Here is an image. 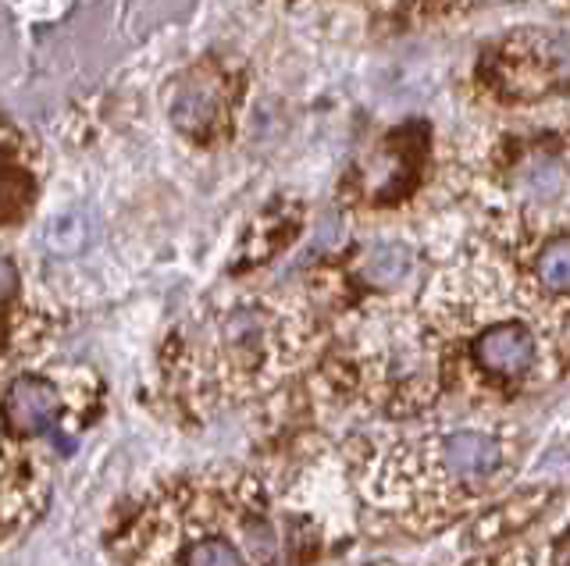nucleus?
Masks as SVG:
<instances>
[{"instance_id": "nucleus-1", "label": "nucleus", "mask_w": 570, "mask_h": 566, "mask_svg": "<svg viewBox=\"0 0 570 566\" xmlns=\"http://www.w3.org/2000/svg\"><path fill=\"white\" fill-rule=\"evenodd\" d=\"M481 79L503 100H539L570 82V37L549 29L513 32L481 61Z\"/></svg>"}, {"instance_id": "nucleus-2", "label": "nucleus", "mask_w": 570, "mask_h": 566, "mask_svg": "<svg viewBox=\"0 0 570 566\" xmlns=\"http://www.w3.org/2000/svg\"><path fill=\"white\" fill-rule=\"evenodd\" d=\"M228 115V93L222 76H189L178 86L175 103H171V126L189 136V139H210L222 129V121Z\"/></svg>"}, {"instance_id": "nucleus-3", "label": "nucleus", "mask_w": 570, "mask_h": 566, "mask_svg": "<svg viewBox=\"0 0 570 566\" xmlns=\"http://www.w3.org/2000/svg\"><path fill=\"white\" fill-rule=\"evenodd\" d=\"M474 364L485 370L489 378H521L524 370L534 367V357H539V342L524 325H492L474 339L471 346Z\"/></svg>"}, {"instance_id": "nucleus-4", "label": "nucleus", "mask_w": 570, "mask_h": 566, "mask_svg": "<svg viewBox=\"0 0 570 566\" xmlns=\"http://www.w3.org/2000/svg\"><path fill=\"white\" fill-rule=\"evenodd\" d=\"M58 410H61L58 388H53L47 378L22 375L8 385L4 420H8L11 435H43L47 428H53Z\"/></svg>"}, {"instance_id": "nucleus-5", "label": "nucleus", "mask_w": 570, "mask_h": 566, "mask_svg": "<svg viewBox=\"0 0 570 566\" xmlns=\"http://www.w3.org/2000/svg\"><path fill=\"white\" fill-rule=\"evenodd\" d=\"M503 464V446L492 435L456 431L442 441V467L453 481H485Z\"/></svg>"}, {"instance_id": "nucleus-6", "label": "nucleus", "mask_w": 570, "mask_h": 566, "mask_svg": "<svg viewBox=\"0 0 570 566\" xmlns=\"http://www.w3.org/2000/svg\"><path fill=\"white\" fill-rule=\"evenodd\" d=\"M410 268H414V254L406 242H379L364 257V278L371 286H396L400 278L410 275Z\"/></svg>"}, {"instance_id": "nucleus-7", "label": "nucleus", "mask_w": 570, "mask_h": 566, "mask_svg": "<svg viewBox=\"0 0 570 566\" xmlns=\"http://www.w3.org/2000/svg\"><path fill=\"white\" fill-rule=\"evenodd\" d=\"M94 239V218L86 210H68V215H58L43 232V242L50 254H79L82 246Z\"/></svg>"}, {"instance_id": "nucleus-8", "label": "nucleus", "mask_w": 570, "mask_h": 566, "mask_svg": "<svg viewBox=\"0 0 570 566\" xmlns=\"http://www.w3.org/2000/svg\"><path fill=\"white\" fill-rule=\"evenodd\" d=\"M534 278H539L546 292H570V239H557L546 246L539 260H534Z\"/></svg>"}, {"instance_id": "nucleus-9", "label": "nucleus", "mask_w": 570, "mask_h": 566, "mask_svg": "<svg viewBox=\"0 0 570 566\" xmlns=\"http://www.w3.org/2000/svg\"><path fill=\"white\" fill-rule=\"evenodd\" d=\"M32 203V179L26 175V168L14 165V157L8 150V165H4V221L14 225L26 215Z\"/></svg>"}, {"instance_id": "nucleus-10", "label": "nucleus", "mask_w": 570, "mask_h": 566, "mask_svg": "<svg viewBox=\"0 0 570 566\" xmlns=\"http://www.w3.org/2000/svg\"><path fill=\"white\" fill-rule=\"evenodd\" d=\"M186 566H243V556L228 538H204L186 548Z\"/></svg>"}, {"instance_id": "nucleus-11", "label": "nucleus", "mask_w": 570, "mask_h": 566, "mask_svg": "<svg viewBox=\"0 0 570 566\" xmlns=\"http://www.w3.org/2000/svg\"><path fill=\"white\" fill-rule=\"evenodd\" d=\"M14 286H18L14 260H4V299H8V304H14Z\"/></svg>"}]
</instances>
